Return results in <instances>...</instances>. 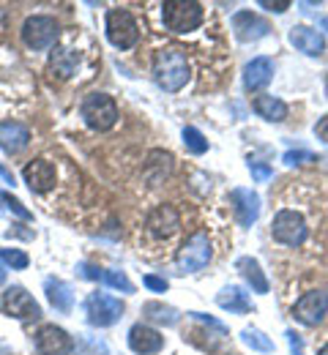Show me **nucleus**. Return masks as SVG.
<instances>
[{"label":"nucleus","instance_id":"nucleus-4","mask_svg":"<svg viewBox=\"0 0 328 355\" xmlns=\"http://www.w3.org/2000/svg\"><path fill=\"white\" fill-rule=\"evenodd\" d=\"M104 33H107V42L115 49H121V52L137 46V42H140V25L132 17V11H126V8H110L107 11Z\"/></svg>","mask_w":328,"mask_h":355},{"label":"nucleus","instance_id":"nucleus-33","mask_svg":"<svg viewBox=\"0 0 328 355\" xmlns=\"http://www.w3.org/2000/svg\"><path fill=\"white\" fill-rule=\"evenodd\" d=\"M282 162H284L287 167H295V164H309V162H318V156H315V153H309V150H287V153L282 156Z\"/></svg>","mask_w":328,"mask_h":355},{"label":"nucleus","instance_id":"nucleus-7","mask_svg":"<svg viewBox=\"0 0 328 355\" xmlns=\"http://www.w3.org/2000/svg\"><path fill=\"white\" fill-rule=\"evenodd\" d=\"M271 235H274L277 243L295 249V246H304V243H307L309 227H307V219H304L298 211L284 208V211H279V214L274 216V222H271Z\"/></svg>","mask_w":328,"mask_h":355},{"label":"nucleus","instance_id":"nucleus-24","mask_svg":"<svg viewBox=\"0 0 328 355\" xmlns=\"http://www.w3.org/2000/svg\"><path fill=\"white\" fill-rule=\"evenodd\" d=\"M173 173V156L167 150H150L148 162H145V178L150 186H159L164 178H170Z\"/></svg>","mask_w":328,"mask_h":355},{"label":"nucleus","instance_id":"nucleus-26","mask_svg":"<svg viewBox=\"0 0 328 355\" xmlns=\"http://www.w3.org/2000/svg\"><path fill=\"white\" fill-rule=\"evenodd\" d=\"M77 63H80V58L66 46H55L52 55H49V71L60 80H69L77 71Z\"/></svg>","mask_w":328,"mask_h":355},{"label":"nucleus","instance_id":"nucleus-5","mask_svg":"<svg viewBox=\"0 0 328 355\" xmlns=\"http://www.w3.org/2000/svg\"><path fill=\"white\" fill-rule=\"evenodd\" d=\"M0 311L11 320H19V322H39L42 320L39 301L19 284H11L0 293Z\"/></svg>","mask_w":328,"mask_h":355},{"label":"nucleus","instance_id":"nucleus-3","mask_svg":"<svg viewBox=\"0 0 328 355\" xmlns=\"http://www.w3.org/2000/svg\"><path fill=\"white\" fill-rule=\"evenodd\" d=\"M80 115H83V121H85L88 129H94V132H110V129H115V123L121 118V110H118V104H115V98L110 93L94 90V93H88L83 98Z\"/></svg>","mask_w":328,"mask_h":355},{"label":"nucleus","instance_id":"nucleus-20","mask_svg":"<svg viewBox=\"0 0 328 355\" xmlns=\"http://www.w3.org/2000/svg\"><path fill=\"white\" fill-rule=\"evenodd\" d=\"M252 110L263 118V121H268V123H282V121H287V112H290V107L277 98V96H268V93H260V96H254V101H252Z\"/></svg>","mask_w":328,"mask_h":355},{"label":"nucleus","instance_id":"nucleus-17","mask_svg":"<svg viewBox=\"0 0 328 355\" xmlns=\"http://www.w3.org/2000/svg\"><path fill=\"white\" fill-rule=\"evenodd\" d=\"M287 39H290V44L295 46L298 52H304V55H309V58H320V55L326 52V36H323L318 28L295 25V28H290Z\"/></svg>","mask_w":328,"mask_h":355},{"label":"nucleus","instance_id":"nucleus-18","mask_svg":"<svg viewBox=\"0 0 328 355\" xmlns=\"http://www.w3.org/2000/svg\"><path fill=\"white\" fill-rule=\"evenodd\" d=\"M31 145V129L19 121H0V148L8 156L22 153Z\"/></svg>","mask_w":328,"mask_h":355},{"label":"nucleus","instance_id":"nucleus-14","mask_svg":"<svg viewBox=\"0 0 328 355\" xmlns=\"http://www.w3.org/2000/svg\"><path fill=\"white\" fill-rule=\"evenodd\" d=\"M233 33L238 42L243 44H252V42H260L271 33V25L268 19H263L260 14L254 11H235L233 14Z\"/></svg>","mask_w":328,"mask_h":355},{"label":"nucleus","instance_id":"nucleus-25","mask_svg":"<svg viewBox=\"0 0 328 355\" xmlns=\"http://www.w3.org/2000/svg\"><path fill=\"white\" fill-rule=\"evenodd\" d=\"M142 317H145L148 322H156V325L173 328V325H178L181 311L175 309V306L162 304V301H148V304H142Z\"/></svg>","mask_w":328,"mask_h":355},{"label":"nucleus","instance_id":"nucleus-16","mask_svg":"<svg viewBox=\"0 0 328 355\" xmlns=\"http://www.w3.org/2000/svg\"><path fill=\"white\" fill-rule=\"evenodd\" d=\"M126 339H129V347L135 355H156L164 350V336L156 328H150L148 322H135L129 328Z\"/></svg>","mask_w":328,"mask_h":355},{"label":"nucleus","instance_id":"nucleus-37","mask_svg":"<svg viewBox=\"0 0 328 355\" xmlns=\"http://www.w3.org/2000/svg\"><path fill=\"white\" fill-rule=\"evenodd\" d=\"M290 6H293V0H260V8L274 11V14H284Z\"/></svg>","mask_w":328,"mask_h":355},{"label":"nucleus","instance_id":"nucleus-32","mask_svg":"<svg viewBox=\"0 0 328 355\" xmlns=\"http://www.w3.org/2000/svg\"><path fill=\"white\" fill-rule=\"evenodd\" d=\"M249 173H252V180H254V183H266V180L274 178V167L266 164V162H254V159H249Z\"/></svg>","mask_w":328,"mask_h":355},{"label":"nucleus","instance_id":"nucleus-34","mask_svg":"<svg viewBox=\"0 0 328 355\" xmlns=\"http://www.w3.org/2000/svg\"><path fill=\"white\" fill-rule=\"evenodd\" d=\"M142 284L150 290V293H167V279H162V276H153V273H145L142 276Z\"/></svg>","mask_w":328,"mask_h":355},{"label":"nucleus","instance_id":"nucleus-15","mask_svg":"<svg viewBox=\"0 0 328 355\" xmlns=\"http://www.w3.org/2000/svg\"><path fill=\"white\" fill-rule=\"evenodd\" d=\"M230 205H233V216L241 227H252L260 219V197L252 189L238 186L230 191Z\"/></svg>","mask_w":328,"mask_h":355},{"label":"nucleus","instance_id":"nucleus-43","mask_svg":"<svg viewBox=\"0 0 328 355\" xmlns=\"http://www.w3.org/2000/svg\"><path fill=\"white\" fill-rule=\"evenodd\" d=\"M320 25H323V28L328 31V17H326V19H320Z\"/></svg>","mask_w":328,"mask_h":355},{"label":"nucleus","instance_id":"nucleus-41","mask_svg":"<svg viewBox=\"0 0 328 355\" xmlns=\"http://www.w3.org/2000/svg\"><path fill=\"white\" fill-rule=\"evenodd\" d=\"M3 282H6V266L0 263V284H3Z\"/></svg>","mask_w":328,"mask_h":355},{"label":"nucleus","instance_id":"nucleus-23","mask_svg":"<svg viewBox=\"0 0 328 355\" xmlns=\"http://www.w3.org/2000/svg\"><path fill=\"white\" fill-rule=\"evenodd\" d=\"M216 304H219L225 311H230V314H249V311H252L249 295H246L243 287H238V284L222 287V293L216 295Z\"/></svg>","mask_w":328,"mask_h":355},{"label":"nucleus","instance_id":"nucleus-35","mask_svg":"<svg viewBox=\"0 0 328 355\" xmlns=\"http://www.w3.org/2000/svg\"><path fill=\"white\" fill-rule=\"evenodd\" d=\"M189 317H191V320H197V322H205V325H211V328H214V331H219L222 336L227 334V328H225L219 320H214V317H208V314H202V311H189Z\"/></svg>","mask_w":328,"mask_h":355},{"label":"nucleus","instance_id":"nucleus-38","mask_svg":"<svg viewBox=\"0 0 328 355\" xmlns=\"http://www.w3.org/2000/svg\"><path fill=\"white\" fill-rule=\"evenodd\" d=\"M287 345H290V355H304V339L295 331H287Z\"/></svg>","mask_w":328,"mask_h":355},{"label":"nucleus","instance_id":"nucleus-11","mask_svg":"<svg viewBox=\"0 0 328 355\" xmlns=\"http://www.w3.org/2000/svg\"><path fill=\"white\" fill-rule=\"evenodd\" d=\"M33 345H36V353L39 355H69L74 350V339L69 336V331H63L60 325L49 322L42 325L33 336Z\"/></svg>","mask_w":328,"mask_h":355},{"label":"nucleus","instance_id":"nucleus-13","mask_svg":"<svg viewBox=\"0 0 328 355\" xmlns=\"http://www.w3.org/2000/svg\"><path fill=\"white\" fill-rule=\"evenodd\" d=\"M22 180L28 183V189L33 194H47L58 183V170L49 159H33L22 167Z\"/></svg>","mask_w":328,"mask_h":355},{"label":"nucleus","instance_id":"nucleus-2","mask_svg":"<svg viewBox=\"0 0 328 355\" xmlns=\"http://www.w3.org/2000/svg\"><path fill=\"white\" fill-rule=\"evenodd\" d=\"M162 22L170 33L187 36L205 22V8L197 0H164L162 3Z\"/></svg>","mask_w":328,"mask_h":355},{"label":"nucleus","instance_id":"nucleus-6","mask_svg":"<svg viewBox=\"0 0 328 355\" xmlns=\"http://www.w3.org/2000/svg\"><path fill=\"white\" fill-rule=\"evenodd\" d=\"M22 42L28 49L33 52H42V49H49V46L58 44V36H60V25L55 17L49 14H33L22 22Z\"/></svg>","mask_w":328,"mask_h":355},{"label":"nucleus","instance_id":"nucleus-22","mask_svg":"<svg viewBox=\"0 0 328 355\" xmlns=\"http://www.w3.org/2000/svg\"><path fill=\"white\" fill-rule=\"evenodd\" d=\"M235 268H238V273L243 276V282L252 287V293H257V295H266V293H268V279H266L263 268H260V263H257L254 257H238V260H235Z\"/></svg>","mask_w":328,"mask_h":355},{"label":"nucleus","instance_id":"nucleus-28","mask_svg":"<svg viewBox=\"0 0 328 355\" xmlns=\"http://www.w3.org/2000/svg\"><path fill=\"white\" fill-rule=\"evenodd\" d=\"M101 282H104L107 287H112V290H121L123 295H132V293H135V284L129 282V276H126L123 270H115V268H104V276H101Z\"/></svg>","mask_w":328,"mask_h":355},{"label":"nucleus","instance_id":"nucleus-31","mask_svg":"<svg viewBox=\"0 0 328 355\" xmlns=\"http://www.w3.org/2000/svg\"><path fill=\"white\" fill-rule=\"evenodd\" d=\"M0 263L6 268H11V270H25V268L31 266V257H28L22 249L6 246V249H0Z\"/></svg>","mask_w":328,"mask_h":355},{"label":"nucleus","instance_id":"nucleus-12","mask_svg":"<svg viewBox=\"0 0 328 355\" xmlns=\"http://www.w3.org/2000/svg\"><path fill=\"white\" fill-rule=\"evenodd\" d=\"M145 230L156 241H170L181 230V214L173 205H156L145 219Z\"/></svg>","mask_w":328,"mask_h":355},{"label":"nucleus","instance_id":"nucleus-36","mask_svg":"<svg viewBox=\"0 0 328 355\" xmlns=\"http://www.w3.org/2000/svg\"><path fill=\"white\" fill-rule=\"evenodd\" d=\"M80 276L83 279H91V282H101V276H104V268L94 266V263H80Z\"/></svg>","mask_w":328,"mask_h":355},{"label":"nucleus","instance_id":"nucleus-10","mask_svg":"<svg viewBox=\"0 0 328 355\" xmlns=\"http://www.w3.org/2000/svg\"><path fill=\"white\" fill-rule=\"evenodd\" d=\"M293 320L307 325V328H315L323 322V317L328 314V293L326 290H309L304 293L295 304H293Z\"/></svg>","mask_w":328,"mask_h":355},{"label":"nucleus","instance_id":"nucleus-39","mask_svg":"<svg viewBox=\"0 0 328 355\" xmlns=\"http://www.w3.org/2000/svg\"><path fill=\"white\" fill-rule=\"evenodd\" d=\"M315 137H318L320 142H326V145H328V115H323V118L315 123Z\"/></svg>","mask_w":328,"mask_h":355},{"label":"nucleus","instance_id":"nucleus-8","mask_svg":"<svg viewBox=\"0 0 328 355\" xmlns=\"http://www.w3.org/2000/svg\"><path fill=\"white\" fill-rule=\"evenodd\" d=\"M83 309H85V317H88V322L94 328H112L123 317V311H126L123 304H121V298H112L107 293H91L85 298Z\"/></svg>","mask_w":328,"mask_h":355},{"label":"nucleus","instance_id":"nucleus-42","mask_svg":"<svg viewBox=\"0 0 328 355\" xmlns=\"http://www.w3.org/2000/svg\"><path fill=\"white\" fill-rule=\"evenodd\" d=\"M318 355H328V345H323V347L318 350Z\"/></svg>","mask_w":328,"mask_h":355},{"label":"nucleus","instance_id":"nucleus-21","mask_svg":"<svg viewBox=\"0 0 328 355\" xmlns=\"http://www.w3.org/2000/svg\"><path fill=\"white\" fill-rule=\"evenodd\" d=\"M44 293H47L49 306L55 311L69 314V311L74 309V293H71V287L63 279H47L44 282Z\"/></svg>","mask_w":328,"mask_h":355},{"label":"nucleus","instance_id":"nucleus-44","mask_svg":"<svg viewBox=\"0 0 328 355\" xmlns=\"http://www.w3.org/2000/svg\"><path fill=\"white\" fill-rule=\"evenodd\" d=\"M326 93H328V80H326Z\"/></svg>","mask_w":328,"mask_h":355},{"label":"nucleus","instance_id":"nucleus-30","mask_svg":"<svg viewBox=\"0 0 328 355\" xmlns=\"http://www.w3.org/2000/svg\"><path fill=\"white\" fill-rule=\"evenodd\" d=\"M0 202H3V208L8 211V214H14L17 219H22V222H33V214L25 208V202L22 200H17L11 191H0Z\"/></svg>","mask_w":328,"mask_h":355},{"label":"nucleus","instance_id":"nucleus-9","mask_svg":"<svg viewBox=\"0 0 328 355\" xmlns=\"http://www.w3.org/2000/svg\"><path fill=\"white\" fill-rule=\"evenodd\" d=\"M211 254H214L211 238H208V232L200 230L191 238H187V243L181 246V252H178V270L181 273H197V270H202L211 263Z\"/></svg>","mask_w":328,"mask_h":355},{"label":"nucleus","instance_id":"nucleus-19","mask_svg":"<svg viewBox=\"0 0 328 355\" xmlns=\"http://www.w3.org/2000/svg\"><path fill=\"white\" fill-rule=\"evenodd\" d=\"M274 80V60L271 58H252L243 66V88L246 90H263Z\"/></svg>","mask_w":328,"mask_h":355},{"label":"nucleus","instance_id":"nucleus-1","mask_svg":"<svg viewBox=\"0 0 328 355\" xmlns=\"http://www.w3.org/2000/svg\"><path fill=\"white\" fill-rule=\"evenodd\" d=\"M191 69L184 49L178 46H164L153 55V83L164 93H178L187 88Z\"/></svg>","mask_w":328,"mask_h":355},{"label":"nucleus","instance_id":"nucleus-27","mask_svg":"<svg viewBox=\"0 0 328 355\" xmlns=\"http://www.w3.org/2000/svg\"><path fill=\"white\" fill-rule=\"evenodd\" d=\"M241 342H243L249 350H254V353H274V350H277L274 339L266 336L260 328H243V331H241Z\"/></svg>","mask_w":328,"mask_h":355},{"label":"nucleus","instance_id":"nucleus-29","mask_svg":"<svg viewBox=\"0 0 328 355\" xmlns=\"http://www.w3.org/2000/svg\"><path fill=\"white\" fill-rule=\"evenodd\" d=\"M184 145H187V150L191 156H202L205 150H208V139H205V134L200 132V129H194V126H184Z\"/></svg>","mask_w":328,"mask_h":355},{"label":"nucleus","instance_id":"nucleus-40","mask_svg":"<svg viewBox=\"0 0 328 355\" xmlns=\"http://www.w3.org/2000/svg\"><path fill=\"white\" fill-rule=\"evenodd\" d=\"M0 178H3L8 186H17V180H14V173H11L8 167H3V162H0Z\"/></svg>","mask_w":328,"mask_h":355}]
</instances>
